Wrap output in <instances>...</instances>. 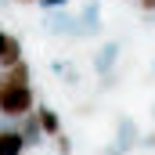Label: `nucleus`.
Listing matches in <instances>:
<instances>
[{"label":"nucleus","mask_w":155,"mask_h":155,"mask_svg":"<svg viewBox=\"0 0 155 155\" xmlns=\"http://www.w3.org/2000/svg\"><path fill=\"white\" fill-rule=\"evenodd\" d=\"M152 116H155V108H152Z\"/></svg>","instance_id":"obj_16"},{"label":"nucleus","mask_w":155,"mask_h":155,"mask_svg":"<svg viewBox=\"0 0 155 155\" xmlns=\"http://www.w3.org/2000/svg\"><path fill=\"white\" fill-rule=\"evenodd\" d=\"M137 141H141L137 123H134V119H119V126H116V144L105 148V155H123V152H130Z\"/></svg>","instance_id":"obj_3"},{"label":"nucleus","mask_w":155,"mask_h":155,"mask_svg":"<svg viewBox=\"0 0 155 155\" xmlns=\"http://www.w3.org/2000/svg\"><path fill=\"white\" fill-rule=\"evenodd\" d=\"M54 148H58V155H69L72 152V141H69L65 134H54Z\"/></svg>","instance_id":"obj_10"},{"label":"nucleus","mask_w":155,"mask_h":155,"mask_svg":"<svg viewBox=\"0 0 155 155\" xmlns=\"http://www.w3.org/2000/svg\"><path fill=\"white\" fill-rule=\"evenodd\" d=\"M29 79H33V69H29L25 58H18V61H11V65H0V90L29 87Z\"/></svg>","instance_id":"obj_2"},{"label":"nucleus","mask_w":155,"mask_h":155,"mask_svg":"<svg viewBox=\"0 0 155 155\" xmlns=\"http://www.w3.org/2000/svg\"><path fill=\"white\" fill-rule=\"evenodd\" d=\"M94 29H101V11H97V4H87L83 15H79V36L94 33Z\"/></svg>","instance_id":"obj_9"},{"label":"nucleus","mask_w":155,"mask_h":155,"mask_svg":"<svg viewBox=\"0 0 155 155\" xmlns=\"http://www.w3.org/2000/svg\"><path fill=\"white\" fill-rule=\"evenodd\" d=\"M119 51H123V43H119V40H108V43H101V51L94 54V72H97V76H108V72L116 69Z\"/></svg>","instance_id":"obj_4"},{"label":"nucleus","mask_w":155,"mask_h":155,"mask_svg":"<svg viewBox=\"0 0 155 155\" xmlns=\"http://www.w3.org/2000/svg\"><path fill=\"white\" fill-rule=\"evenodd\" d=\"M141 4V11H155V0H137Z\"/></svg>","instance_id":"obj_13"},{"label":"nucleus","mask_w":155,"mask_h":155,"mask_svg":"<svg viewBox=\"0 0 155 155\" xmlns=\"http://www.w3.org/2000/svg\"><path fill=\"white\" fill-rule=\"evenodd\" d=\"M18 134H22V141H25V148H40V144H43V130H40L36 108L22 116V123H18Z\"/></svg>","instance_id":"obj_5"},{"label":"nucleus","mask_w":155,"mask_h":155,"mask_svg":"<svg viewBox=\"0 0 155 155\" xmlns=\"http://www.w3.org/2000/svg\"><path fill=\"white\" fill-rule=\"evenodd\" d=\"M15 4H36V0H15Z\"/></svg>","instance_id":"obj_14"},{"label":"nucleus","mask_w":155,"mask_h":155,"mask_svg":"<svg viewBox=\"0 0 155 155\" xmlns=\"http://www.w3.org/2000/svg\"><path fill=\"white\" fill-rule=\"evenodd\" d=\"M152 72H155V65H152Z\"/></svg>","instance_id":"obj_15"},{"label":"nucleus","mask_w":155,"mask_h":155,"mask_svg":"<svg viewBox=\"0 0 155 155\" xmlns=\"http://www.w3.org/2000/svg\"><path fill=\"white\" fill-rule=\"evenodd\" d=\"M22 152H25V141H22L18 126L0 130V155H22Z\"/></svg>","instance_id":"obj_7"},{"label":"nucleus","mask_w":155,"mask_h":155,"mask_svg":"<svg viewBox=\"0 0 155 155\" xmlns=\"http://www.w3.org/2000/svg\"><path fill=\"white\" fill-rule=\"evenodd\" d=\"M18 58H22V40L0 29V65H11V61H18Z\"/></svg>","instance_id":"obj_6"},{"label":"nucleus","mask_w":155,"mask_h":155,"mask_svg":"<svg viewBox=\"0 0 155 155\" xmlns=\"http://www.w3.org/2000/svg\"><path fill=\"white\" fill-rule=\"evenodd\" d=\"M36 119H40V130H43V137H54V134H61V119L54 108H36Z\"/></svg>","instance_id":"obj_8"},{"label":"nucleus","mask_w":155,"mask_h":155,"mask_svg":"<svg viewBox=\"0 0 155 155\" xmlns=\"http://www.w3.org/2000/svg\"><path fill=\"white\" fill-rule=\"evenodd\" d=\"M36 4H43V7H65L69 0H36Z\"/></svg>","instance_id":"obj_11"},{"label":"nucleus","mask_w":155,"mask_h":155,"mask_svg":"<svg viewBox=\"0 0 155 155\" xmlns=\"http://www.w3.org/2000/svg\"><path fill=\"white\" fill-rule=\"evenodd\" d=\"M33 108H36L33 87H11V90H0V116L22 119L25 112H33Z\"/></svg>","instance_id":"obj_1"},{"label":"nucleus","mask_w":155,"mask_h":155,"mask_svg":"<svg viewBox=\"0 0 155 155\" xmlns=\"http://www.w3.org/2000/svg\"><path fill=\"white\" fill-rule=\"evenodd\" d=\"M141 144H144V148H155V130L148 134V137H141Z\"/></svg>","instance_id":"obj_12"}]
</instances>
